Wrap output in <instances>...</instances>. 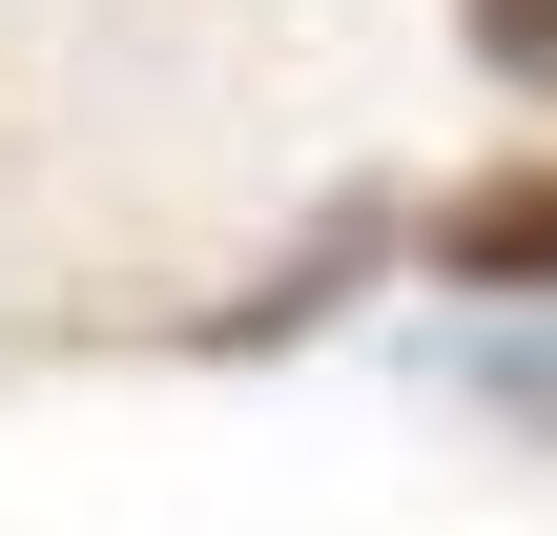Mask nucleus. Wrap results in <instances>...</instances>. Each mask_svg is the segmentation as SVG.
<instances>
[{
	"label": "nucleus",
	"instance_id": "obj_1",
	"mask_svg": "<svg viewBox=\"0 0 557 536\" xmlns=\"http://www.w3.org/2000/svg\"><path fill=\"white\" fill-rule=\"evenodd\" d=\"M434 269H455V289H557V165L475 186V207H434Z\"/></svg>",
	"mask_w": 557,
	"mask_h": 536
},
{
	"label": "nucleus",
	"instance_id": "obj_2",
	"mask_svg": "<svg viewBox=\"0 0 557 536\" xmlns=\"http://www.w3.org/2000/svg\"><path fill=\"white\" fill-rule=\"evenodd\" d=\"M455 21H475V62H496V83H557V0H455Z\"/></svg>",
	"mask_w": 557,
	"mask_h": 536
}]
</instances>
